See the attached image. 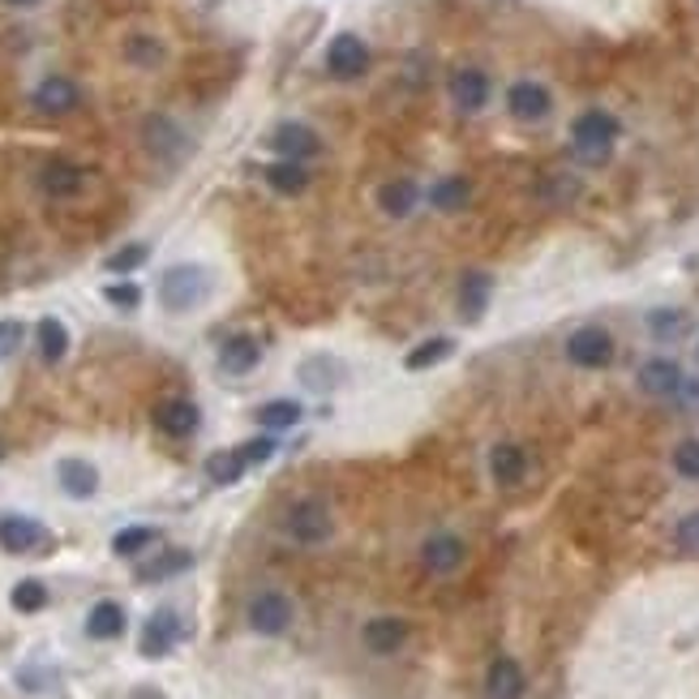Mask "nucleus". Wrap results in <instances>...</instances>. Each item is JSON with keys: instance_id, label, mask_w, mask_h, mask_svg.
Listing matches in <instances>:
<instances>
[{"instance_id": "1", "label": "nucleus", "mask_w": 699, "mask_h": 699, "mask_svg": "<svg viewBox=\"0 0 699 699\" xmlns=\"http://www.w3.org/2000/svg\"><path fill=\"white\" fill-rule=\"evenodd\" d=\"M214 292V271L203 262H176L159 275V305L168 314H189L198 305H207Z\"/></svg>"}, {"instance_id": "2", "label": "nucleus", "mask_w": 699, "mask_h": 699, "mask_svg": "<svg viewBox=\"0 0 699 699\" xmlns=\"http://www.w3.org/2000/svg\"><path fill=\"white\" fill-rule=\"evenodd\" d=\"M331 532H335V519H331V506L322 498H301L283 511V537L305 545V550L331 541Z\"/></svg>"}, {"instance_id": "3", "label": "nucleus", "mask_w": 699, "mask_h": 699, "mask_svg": "<svg viewBox=\"0 0 699 699\" xmlns=\"http://www.w3.org/2000/svg\"><path fill=\"white\" fill-rule=\"evenodd\" d=\"M618 134H623V125H618V116H610L605 108H588V112H579L575 125H571V142H575V150H579L588 163H601V159L614 150Z\"/></svg>"}, {"instance_id": "4", "label": "nucleus", "mask_w": 699, "mask_h": 699, "mask_svg": "<svg viewBox=\"0 0 699 699\" xmlns=\"http://www.w3.org/2000/svg\"><path fill=\"white\" fill-rule=\"evenodd\" d=\"M142 146H146L155 159H163V163H181V159L189 155V134H185L172 116L150 112V116L142 121Z\"/></svg>"}, {"instance_id": "5", "label": "nucleus", "mask_w": 699, "mask_h": 699, "mask_svg": "<svg viewBox=\"0 0 699 699\" xmlns=\"http://www.w3.org/2000/svg\"><path fill=\"white\" fill-rule=\"evenodd\" d=\"M322 65H327V73H331L335 82H356V77H365V70H369V44H365L360 35L344 30V35H335V39L327 44Z\"/></svg>"}, {"instance_id": "6", "label": "nucleus", "mask_w": 699, "mask_h": 699, "mask_svg": "<svg viewBox=\"0 0 699 699\" xmlns=\"http://www.w3.org/2000/svg\"><path fill=\"white\" fill-rule=\"evenodd\" d=\"M566 360L579 369H605L614 360V335L605 327H579L566 340Z\"/></svg>"}, {"instance_id": "7", "label": "nucleus", "mask_w": 699, "mask_h": 699, "mask_svg": "<svg viewBox=\"0 0 699 699\" xmlns=\"http://www.w3.org/2000/svg\"><path fill=\"white\" fill-rule=\"evenodd\" d=\"M506 112L515 121H524V125H537V121H545L554 112V95H550V86H541L532 77H519L506 90Z\"/></svg>"}, {"instance_id": "8", "label": "nucleus", "mask_w": 699, "mask_h": 699, "mask_svg": "<svg viewBox=\"0 0 699 699\" xmlns=\"http://www.w3.org/2000/svg\"><path fill=\"white\" fill-rule=\"evenodd\" d=\"M52 532L30 515H0V550L4 554H44Z\"/></svg>"}, {"instance_id": "9", "label": "nucleus", "mask_w": 699, "mask_h": 699, "mask_svg": "<svg viewBox=\"0 0 699 699\" xmlns=\"http://www.w3.org/2000/svg\"><path fill=\"white\" fill-rule=\"evenodd\" d=\"M181 635H185V623H181V614L176 610H155L150 618H146V627H142V657L146 661H159V657H168L176 643H181Z\"/></svg>"}, {"instance_id": "10", "label": "nucleus", "mask_w": 699, "mask_h": 699, "mask_svg": "<svg viewBox=\"0 0 699 699\" xmlns=\"http://www.w3.org/2000/svg\"><path fill=\"white\" fill-rule=\"evenodd\" d=\"M245 618H249V627L258 630V635H283V630L292 627L296 610H292V601H287L283 592H275V588H267V592H258V597L249 601Z\"/></svg>"}, {"instance_id": "11", "label": "nucleus", "mask_w": 699, "mask_h": 699, "mask_svg": "<svg viewBox=\"0 0 699 699\" xmlns=\"http://www.w3.org/2000/svg\"><path fill=\"white\" fill-rule=\"evenodd\" d=\"M271 150H275L280 159L309 163V159L322 155V138H318V130L305 125V121H283V125H275V134H271Z\"/></svg>"}, {"instance_id": "12", "label": "nucleus", "mask_w": 699, "mask_h": 699, "mask_svg": "<svg viewBox=\"0 0 699 699\" xmlns=\"http://www.w3.org/2000/svg\"><path fill=\"white\" fill-rule=\"evenodd\" d=\"M683 365L674 360V356H648L643 365H639V373H635V387L643 391V395H652V400H674V391L683 387Z\"/></svg>"}, {"instance_id": "13", "label": "nucleus", "mask_w": 699, "mask_h": 699, "mask_svg": "<svg viewBox=\"0 0 699 699\" xmlns=\"http://www.w3.org/2000/svg\"><path fill=\"white\" fill-rule=\"evenodd\" d=\"M446 90H451V103L459 108V112H481L486 103H490V73L477 70V65H459V70L446 77Z\"/></svg>"}, {"instance_id": "14", "label": "nucleus", "mask_w": 699, "mask_h": 699, "mask_svg": "<svg viewBox=\"0 0 699 699\" xmlns=\"http://www.w3.org/2000/svg\"><path fill=\"white\" fill-rule=\"evenodd\" d=\"M468 559V545L455 537V532H433V537H425V545H420V566L429 571V575H455L459 566Z\"/></svg>"}, {"instance_id": "15", "label": "nucleus", "mask_w": 699, "mask_h": 699, "mask_svg": "<svg viewBox=\"0 0 699 699\" xmlns=\"http://www.w3.org/2000/svg\"><path fill=\"white\" fill-rule=\"evenodd\" d=\"M30 103H35V112H44V116H70L73 108L82 103V90H77V82H73V77L52 73V77H44V82L35 86Z\"/></svg>"}, {"instance_id": "16", "label": "nucleus", "mask_w": 699, "mask_h": 699, "mask_svg": "<svg viewBox=\"0 0 699 699\" xmlns=\"http://www.w3.org/2000/svg\"><path fill=\"white\" fill-rule=\"evenodd\" d=\"M408 635H413V627H408L404 618L382 614V618H369V623L360 627V643H365L373 657H395V652L408 643Z\"/></svg>"}, {"instance_id": "17", "label": "nucleus", "mask_w": 699, "mask_h": 699, "mask_svg": "<svg viewBox=\"0 0 699 699\" xmlns=\"http://www.w3.org/2000/svg\"><path fill=\"white\" fill-rule=\"evenodd\" d=\"M296 378H301V387H309V391L327 395V391L344 387L348 369H344V360H340V356H327V352H318V356H305V360L296 365Z\"/></svg>"}, {"instance_id": "18", "label": "nucleus", "mask_w": 699, "mask_h": 699, "mask_svg": "<svg viewBox=\"0 0 699 699\" xmlns=\"http://www.w3.org/2000/svg\"><path fill=\"white\" fill-rule=\"evenodd\" d=\"M493 301V275L490 271H464L459 275V318L481 322Z\"/></svg>"}, {"instance_id": "19", "label": "nucleus", "mask_w": 699, "mask_h": 699, "mask_svg": "<svg viewBox=\"0 0 699 699\" xmlns=\"http://www.w3.org/2000/svg\"><path fill=\"white\" fill-rule=\"evenodd\" d=\"M155 425H159V433H168V438H189V433H198V425H203V413H198V404L194 400H163L159 408H155Z\"/></svg>"}, {"instance_id": "20", "label": "nucleus", "mask_w": 699, "mask_h": 699, "mask_svg": "<svg viewBox=\"0 0 699 699\" xmlns=\"http://www.w3.org/2000/svg\"><path fill=\"white\" fill-rule=\"evenodd\" d=\"M528 691V674L515 657H498L490 661V674H486V696L490 699H524Z\"/></svg>"}, {"instance_id": "21", "label": "nucleus", "mask_w": 699, "mask_h": 699, "mask_svg": "<svg viewBox=\"0 0 699 699\" xmlns=\"http://www.w3.org/2000/svg\"><path fill=\"white\" fill-rule=\"evenodd\" d=\"M258 360H262V348H258V340H254V335H228V340L219 344V369H223V373H232V378L254 373V369H258Z\"/></svg>"}, {"instance_id": "22", "label": "nucleus", "mask_w": 699, "mask_h": 699, "mask_svg": "<svg viewBox=\"0 0 699 699\" xmlns=\"http://www.w3.org/2000/svg\"><path fill=\"white\" fill-rule=\"evenodd\" d=\"M490 477L502 486V490L519 486V481L528 477V455H524V446H515V442H493L490 446Z\"/></svg>"}, {"instance_id": "23", "label": "nucleus", "mask_w": 699, "mask_h": 699, "mask_svg": "<svg viewBox=\"0 0 699 699\" xmlns=\"http://www.w3.org/2000/svg\"><path fill=\"white\" fill-rule=\"evenodd\" d=\"M57 481H61V490L77 498V502H86V498H95L99 493V468L90 464V459H61L57 464Z\"/></svg>"}, {"instance_id": "24", "label": "nucleus", "mask_w": 699, "mask_h": 699, "mask_svg": "<svg viewBox=\"0 0 699 699\" xmlns=\"http://www.w3.org/2000/svg\"><path fill=\"white\" fill-rule=\"evenodd\" d=\"M39 189H44L48 198H73V194L82 189V168L70 163V159H48V163L39 168Z\"/></svg>"}, {"instance_id": "25", "label": "nucleus", "mask_w": 699, "mask_h": 699, "mask_svg": "<svg viewBox=\"0 0 699 699\" xmlns=\"http://www.w3.org/2000/svg\"><path fill=\"white\" fill-rule=\"evenodd\" d=\"M643 322H648V335L661 340V344H674V340H683V335L691 331V314L678 309V305H661V309H652Z\"/></svg>"}, {"instance_id": "26", "label": "nucleus", "mask_w": 699, "mask_h": 699, "mask_svg": "<svg viewBox=\"0 0 699 699\" xmlns=\"http://www.w3.org/2000/svg\"><path fill=\"white\" fill-rule=\"evenodd\" d=\"M267 185L283 198H296V194L309 189V172L296 159H275V163H267Z\"/></svg>"}, {"instance_id": "27", "label": "nucleus", "mask_w": 699, "mask_h": 699, "mask_svg": "<svg viewBox=\"0 0 699 699\" xmlns=\"http://www.w3.org/2000/svg\"><path fill=\"white\" fill-rule=\"evenodd\" d=\"M468 198H473L468 176H442V181H433V189H429V207L442 210V214L464 210L468 207Z\"/></svg>"}, {"instance_id": "28", "label": "nucleus", "mask_w": 699, "mask_h": 699, "mask_svg": "<svg viewBox=\"0 0 699 699\" xmlns=\"http://www.w3.org/2000/svg\"><path fill=\"white\" fill-rule=\"evenodd\" d=\"M420 203V189L413 181H387L382 189H378V207L387 210L391 219H408Z\"/></svg>"}, {"instance_id": "29", "label": "nucleus", "mask_w": 699, "mask_h": 699, "mask_svg": "<svg viewBox=\"0 0 699 699\" xmlns=\"http://www.w3.org/2000/svg\"><path fill=\"white\" fill-rule=\"evenodd\" d=\"M86 635H90V639H116V635H125V610H121L116 601L90 605V614H86Z\"/></svg>"}, {"instance_id": "30", "label": "nucleus", "mask_w": 699, "mask_h": 699, "mask_svg": "<svg viewBox=\"0 0 699 699\" xmlns=\"http://www.w3.org/2000/svg\"><path fill=\"white\" fill-rule=\"evenodd\" d=\"M189 566H194V554H189V550H163L159 559L138 566V584H163V579H172V575H181V571H189Z\"/></svg>"}, {"instance_id": "31", "label": "nucleus", "mask_w": 699, "mask_h": 699, "mask_svg": "<svg viewBox=\"0 0 699 699\" xmlns=\"http://www.w3.org/2000/svg\"><path fill=\"white\" fill-rule=\"evenodd\" d=\"M451 352H455V340H451V335H433V340H425V344H417V348L404 356V369H408V373H425V369L442 365Z\"/></svg>"}, {"instance_id": "32", "label": "nucleus", "mask_w": 699, "mask_h": 699, "mask_svg": "<svg viewBox=\"0 0 699 699\" xmlns=\"http://www.w3.org/2000/svg\"><path fill=\"white\" fill-rule=\"evenodd\" d=\"M35 335H39V356H44L48 365L65 360V352H70V327H65L61 318H44V322L35 327Z\"/></svg>"}, {"instance_id": "33", "label": "nucleus", "mask_w": 699, "mask_h": 699, "mask_svg": "<svg viewBox=\"0 0 699 699\" xmlns=\"http://www.w3.org/2000/svg\"><path fill=\"white\" fill-rule=\"evenodd\" d=\"M254 417H258V425H262V429L280 433V429H292V425H301L305 408H301L296 400H271V404H262V408H258Z\"/></svg>"}, {"instance_id": "34", "label": "nucleus", "mask_w": 699, "mask_h": 699, "mask_svg": "<svg viewBox=\"0 0 699 699\" xmlns=\"http://www.w3.org/2000/svg\"><path fill=\"white\" fill-rule=\"evenodd\" d=\"M163 57H168V48L159 39H150V35H130L125 39V61L138 65V70H159Z\"/></svg>"}, {"instance_id": "35", "label": "nucleus", "mask_w": 699, "mask_h": 699, "mask_svg": "<svg viewBox=\"0 0 699 699\" xmlns=\"http://www.w3.org/2000/svg\"><path fill=\"white\" fill-rule=\"evenodd\" d=\"M159 541V532L155 528H146V524H130V528H121L116 537H112V554L116 559H134L142 550H150Z\"/></svg>"}, {"instance_id": "36", "label": "nucleus", "mask_w": 699, "mask_h": 699, "mask_svg": "<svg viewBox=\"0 0 699 699\" xmlns=\"http://www.w3.org/2000/svg\"><path fill=\"white\" fill-rule=\"evenodd\" d=\"M9 605L17 614H39L48 605V584L44 579H17L13 592H9Z\"/></svg>"}, {"instance_id": "37", "label": "nucleus", "mask_w": 699, "mask_h": 699, "mask_svg": "<svg viewBox=\"0 0 699 699\" xmlns=\"http://www.w3.org/2000/svg\"><path fill=\"white\" fill-rule=\"evenodd\" d=\"M245 459H241V451H214L207 459V477L214 486H236L241 477H245Z\"/></svg>"}, {"instance_id": "38", "label": "nucleus", "mask_w": 699, "mask_h": 699, "mask_svg": "<svg viewBox=\"0 0 699 699\" xmlns=\"http://www.w3.org/2000/svg\"><path fill=\"white\" fill-rule=\"evenodd\" d=\"M146 258H150V245H146V241H134V245H121L103 267L116 271V275H130V271H138Z\"/></svg>"}, {"instance_id": "39", "label": "nucleus", "mask_w": 699, "mask_h": 699, "mask_svg": "<svg viewBox=\"0 0 699 699\" xmlns=\"http://www.w3.org/2000/svg\"><path fill=\"white\" fill-rule=\"evenodd\" d=\"M674 473L683 481H699V438H687L674 446Z\"/></svg>"}, {"instance_id": "40", "label": "nucleus", "mask_w": 699, "mask_h": 699, "mask_svg": "<svg viewBox=\"0 0 699 699\" xmlns=\"http://www.w3.org/2000/svg\"><path fill=\"white\" fill-rule=\"evenodd\" d=\"M103 301H108L112 309H138L142 287L138 283H108V287H103Z\"/></svg>"}, {"instance_id": "41", "label": "nucleus", "mask_w": 699, "mask_h": 699, "mask_svg": "<svg viewBox=\"0 0 699 699\" xmlns=\"http://www.w3.org/2000/svg\"><path fill=\"white\" fill-rule=\"evenodd\" d=\"M236 451H241V459H245L249 468H258V464H267V459L275 455V438H271V433H267V438H249V442H241Z\"/></svg>"}, {"instance_id": "42", "label": "nucleus", "mask_w": 699, "mask_h": 699, "mask_svg": "<svg viewBox=\"0 0 699 699\" xmlns=\"http://www.w3.org/2000/svg\"><path fill=\"white\" fill-rule=\"evenodd\" d=\"M22 340H26V327L17 318H0V360H9L13 352L22 348Z\"/></svg>"}, {"instance_id": "43", "label": "nucleus", "mask_w": 699, "mask_h": 699, "mask_svg": "<svg viewBox=\"0 0 699 699\" xmlns=\"http://www.w3.org/2000/svg\"><path fill=\"white\" fill-rule=\"evenodd\" d=\"M674 408L687 417H699V378H683V387L674 391Z\"/></svg>"}, {"instance_id": "44", "label": "nucleus", "mask_w": 699, "mask_h": 699, "mask_svg": "<svg viewBox=\"0 0 699 699\" xmlns=\"http://www.w3.org/2000/svg\"><path fill=\"white\" fill-rule=\"evenodd\" d=\"M674 541H678L683 550L699 554V511H691V515H683V519H678V528H674Z\"/></svg>"}, {"instance_id": "45", "label": "nucleus", "mask_w": 699, "mask_h": 699, "mask_svg": "<svg viewBox=\"0 0 699 699\" xmlns=\"http://www.w3.org/2000/svg\"><path fill=\"white\" fill-rule=\"evenodd\" d=\"M4 4H13V9H30V4H39V0H4Z\"/></svg>"}, {"instance_id": "46", "label": "nucleus", "mask_w": 699, "mask_h": 699, "mask_svg": "<svg viewBox=\"0 0 699 699\" xmlns=\"http://www.w3.org/2000/svg\"><path fill=\"white\" fill-rule=\"evenodd\" d=\"M0 459H4V442H0Z\"/></svg>"}, {"instance_id": "47", "label": "nucleus", "mask_w": 699, "mask_h": 699, "mask_svg": "<svg viewBox=\"0 0 699 699\" xmlns=\"http://www.w3.org/2000/svg\"><path fill=\"white\" fill-rule=\"evenodd\" d=\"M696 360H699V344H696Z\"/></svg>"}]
</instances>
